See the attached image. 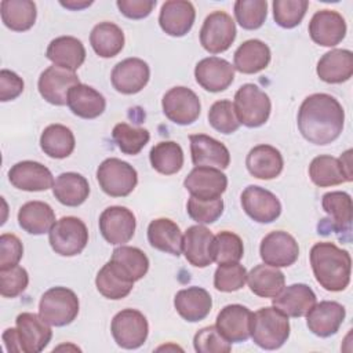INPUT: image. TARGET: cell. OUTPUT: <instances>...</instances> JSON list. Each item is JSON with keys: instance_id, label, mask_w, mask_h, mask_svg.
I'll return each mask as SVG.
<instances>
[{"instance_id": "39", "label": "cell", "mask_w": 353, "mask_h": 353, "mask_svg": "<svg viewBox=\"0 0 353 353\" xmlns=\"http://www.w3.org/2000/svg\"><path fill=\"white\" fill-rule=\"evenodd\" d=\"M95 285L99 294L108 299H123L125 298L132 287L134 281L124 274L112 261L106 262L95 277Z\"/></svg>"}, {"instance_id": "23", "label": "cell", "mask_w": 353, "mask_h": 353, "mask_svg": "<svg viewBox=\"0 0 353 353\" xmlns=\"http://www.w3.org/2000/svg\"><path fill=\"white\" fill-rule=\"evenodd\" d=\"M346 316L345 307L335 301H321L306 314L309 331L320 338H328L338 332Z\"/></svg>"}, {"instance_id": "9", "label": "cell", "mask_w": 353, "mask_h": 353, "mask_svg": "<svg viewBox=\"0 0 353 353\" xmlns=\"http://www.w3.org/2000/svg\"><path fill=\"white\" fill-rule=\"evenodd\" d=\"M310 181L320 188L341 185L353 181L352 172V150H346L341 159L320 154L314 157L309 165Z\"/></svg>"}, {"instance_id": "28", "label": "cell", "mask_w": 353, "mask_h": 353, "mask_svg": "<svg viewBox=\"0 0 353 353\" xmlns=\"http://www.w3.org/2000/svg\"><path fill=\"white\" fill-rule=\"evenodd\" d=\"M174 306L183 320L196 323L204 320L210 314L212 299L207 290L193 285L176 292L174 298Z\"/></svg>"}, {"instance_id": "35", "label": "cell", "mask_w": 353, "mask_h": 353, "mask_svg": "<svg viewBox=\"0 0 353 353\" xmlns=\"http://www.w3.org/2000/svg\"><path fill=\"white\" fill-rule=\"evenodd\" d=\"M182 233L179 226L168 218H157L148 226L149 244L163 252L179 256L182 251Z\"/></svg>"}, {"instance_id": "42", "label": "cell", "mask_w": 353, "mask_h": 353, "mask_svg": "<svg viewBox=\"0 0 353 353\" xmlns=\"http://www.w3.org/2000/svg\"><path fill=\"white\" fill-rule=\"evenodd\" d=\"M76 139L70 128L63 124H50L40 137L41 150L52 159H65L74 150Z\"/></svg>"}, {"instance_id": "15", "label": "cell", "mask_w": 353, "mask_h": 353, "mask_svg": "<svg viewBox=\"0 0 353 353\" xmlns=\"http://www.w3.org/2000/svg\"><path fill=\"white\" fill-rule=\"evenodd\" d=\"M259 254L266 265L274 268H287L295 263L298 259L299 245L290 233L274 230L262 239Z\"/></svg>"}, {"instance_id": "46", "label": "cell", "mask_w": 353, "mask_h": 353, "mask_svg": "<svg viewBox=\"0 0 353 353\" xmlns=\"http://www.w3.org/2000/svg\"><path fill=\"white\" fill-rule=\"evenodd\" d=\"M112 138L124 154L135 156L146 146L150 139V134L146 128H138L127 123H119L113 127Z\"/></svg>"}, {"instance_id": "32", "label": "cell", "mask_w": 353, "mask_h": 353, "mask_svg": "<svg viewBox=\"0 0 353 353\" xmlns=\"http://www.w3.org/2000/svg\"><path fill=\"white\" fill-rule=\"evenodd\" d=\"M320 80L330 84L347 81L353 74V54L349 50H331L317 62L316 68Z\"/></svg>"}, {"instance_id": "52", "label": "cell", "mask_w": 353, "mask_h": 353, "mask_svg": "<svg viewBox=\"0 0 353 353\" xmlns=\"http://www.w3.org/2000/svg\"><path fill=\"white\" fill-rule=\"evenodd\" d=\"M194 350L199 353H228L232 349L230 342L218 331L215 325L199 330L193 338Z\"/></svg>"}, {"instance_id": "19", "label": "cell", "mask_w": 353, "mask_h": 353, "mask_svg": "<svg viewBox=\"0 0 353 353\" xmlns=\"http://www.w3.org/2000/svg\"><path fill=\"white\" fill-rule=\"evenodd\" d=\"M10 183L25 192H43L54 186L51 171L39 161L23 160L14 164L8 171Z\"/></svg>"}, {"instance_id": "2", "label": "cell", "mask_w": 353, "mask_h": 353, "mask_svg": "<svg viewBox=\"0 0 353 353\" xmlns=\"http://www.w3.org/2000/svg\"><path fill=\"white\" fill-rule=\"evenodd\" d=\"M310 265L316 281L327 291H343L350 283V254L334 243H316L310 250Z\"/></svg>"}, {"instance_id": "4", "label": "cell", "mask_w": 353, "mask_h": 353, "mask_svg": "<svg viewBox=\"0 0 353 353\" xmlns=\"http://www.w3.org/2000/svg\"><path fill=\"white\" fill-rule=\"evenodd\" d=\"M250 336L262 349H279L290 336L288 317L274 306L261 307L252 313Z\"/></svg>"}, {"instance_id": "40", "label": "cell", "mask_w": 353, "mask_h": 353, "mask_svg": "<svg viewBox=\"0 0 353 353\" xmlns=\"http://www.w3.org/2000/svg\"><path fill=\"white\" fill-rule=\"evenodd\" d=\"M90 43L97 55L113 58L124 47V33L121 28L113 22H99L90 33Z\"/></svg>"}, {"instance_id": "34", "label": "cell", "mask_w": 353, "mask_h": 353, "mask_svg": "<svg viewBox=\"0 0 353 353\" xmlns=\"http://www.w3.org/2000/svg\"><path fill=\"white\" fill-rule=\"evenodd\" d=\"M272 54L268 44L258 39H251L239 46L233 55V68L244 74H254L270 62Z\"/></svg>"}, {"instance_id": "33", "label": "cell", "mask_w": 353, "mask_h": 353, "mask_svg": "<svg viewBox=\"0 0 353 353\" xmlns=\"http://www.w3.org/2000/svg\"><path fill=\"white\" fill-rule=\"evenodd\" d=\"M68 106L73 114L81 119H97L106 108L105 97L87 84H76L68 94Z\"/></svg>"}, {"instance_id": "10", "label": "cell", "mask_w": 353, "mask_h": 353, "mask_svg": "<svg viewBox=\"0 0 353 353\" xmlns=\"http://www.w3.org/2000/svg\"><path fill=\"white\" fill-rule=\"evenodd\" d=\"M110 331L114 342L124 349L142 346L149 334L146 317L137 309H123L112 320Z\"/></svg>"}, {"instance_id": "51", "label": "cell", "mask_w": 353, "mask_h": 353, "mask_svg": "<svg viewBox=\"0 0 353 353\" xmlns=\"http://www.w3.org/2000/svg\"><path fill=\"white\" fill-rule=\"evenodd\" d=\"M186 211L188 215L199 225L214 223L223 212V201L221 197L214 200H201L190 196L186 204Z\"/></svg>"}, {"instance_id": "31", "label": "cell", "mask_w": 353, "mask_h": 353, "mask_svg": "<svg viewBox=\"0 0 353 353\" xmlns=\"http://www.w3.org/2000/svg\"><path fill=\"white\" fill-rule=\"evenodd\" d=\"M46 57L57 66L76 72L85 61L83 43L73 36H59L50 41Z\"/></svg>"}, {"instance_id": "45", "label": "cell", "mask_w": 353, "mask_h": 353, "mask_svg": "<svg viewBox=\"0 0 353 353\" xmlns=\"http://www.w3.org/2000/svg\"><path fill=\"white\" fill-rule=\"evenodd\" d=\"M244 255V245L240 236L233 232H219L212 239L211 256L218 265L239 262Z\"/></svg>"}, {"instance_id": "14", "label": "cell", "mask_w": 353, "mask_h": 353, "mask_svg": "<svg viewBox=\"0 0 353 353\" xmlns=\"http://www.w3.org/2000/svg\"><path fill=\"white\" fill-rule=\"evenodd\" d=\"M76 84H80V80L74 72L52 65L41 72L37 88L40 95L48 103L63 106L68 103V94L70 88Z\"/></svg>"}, {"instance_id": "37", "label": "cell", "mask_w": 353, "mask_h": 353, "mask_svg": "<svg viewBox=\"0 0 353 353\" xmlns=\"http://www.w3.org/2000/svg\"><path fill=\"white\" fill-rule=\"evenodd\" d=\"M52 194L66 207H79L88 199L90 185L81 174L62 172L54 182Z\"/></svg>"}, {"instance_id": "18", "label": "cell", "mask_w": 353, "mask_h": 353, "mask_svg": "<svg viewBox=\"0 0 353 353\" xmlns=\"http://www.w3.org/2000/svg\"><path fill=\"white\" fill-rule=\"evenodd\" d=\"M149 77V65L141 58L123 59L113 68L110 74L113 88L125 95L139 92L148 84Z\"/></svg>"}, {"instance_id": "41", "label": "cell", "mask_w": 353, "mask_h": 353, "mask_svg": "<svg viewBox=\"0 0 353 353\" xmlns=\"http://www.w3.org/2000/svg\"><path fill=\"white\" fill-rule=\"evenodd\" d=\"M0 15L8 29L25 32L36 22V4L30 0H3L0 3Z\"/></svg>"}, {"instance_id": "47", "label": "cell", "mask_w": 353, "mask_h": 353, "mask_svg": "<svg viewBox=\"0 0 353 353\" xmlns=\"http://www.w3.org/2000/svg\"><path fill=\"white\" fill-rule=\"evenodd\" d=\"M268 15L266 0H237L234 3V17L239 25L247 30L261 28Z\"/></svg>"}, {"instance_id": "20", "label": "cell", "mask_w": 353, "mask_h": 353, "mask_svg": "<svg viewBox=\"0 0 353 353\" xmlns=\"http://www.w3.org/2000/svg\"><path fill=\"white\" fill-rule=\"evenodd\" d=\"M309 34L316 44L334 47L345 39L346 22L338 11L320 10L309 22Z\"/></svg>"}, {"instance_id": "27", "label": "cell", "mask_w": 353, "mask_h": 353, "mask_svg": "<svg viewBox=\"0 0 353 353\" xmlns=\"http://www.w3.org/2000/svg\"><path fill=\"white\" fill-rule=\"evenodd\" d=\"M313 290L302 283L284 287L280 294L272 298V305L287 317H303L316 303Z\"/></svg>"}, {"instance_id": "3", "label": "cell", "mask_w": 353, "mask_h": 353, "mask_svg": "<svg viewBox=\"0 0 353 353\" xmlns=\"http://www.w3.org/2000/svg\"><path fill=\"white\" fill-rule=\"evenodd\" d=\"M15 324V328L3 332V342L10 353H40L52 338L50 324L40 314L23 312L17 316Z\"/></svg>"}, {"instance_id": "17", "label": "cell", "mask_w": 353, "mask_h": 353, "mask_svg": "<svg viewBox=\"0 0 353 353\" xmlns=\"http://www.w3.org/2000/svg\"><path fill=\"white\" fill-rule=\"evenodd\" d=\"M185 189L190 196L201 200L219 199L228 188L226 175L214 167H194L183 181Z\"/></svg>"}, {"instance_id": "50", "label": "cell", "mask_w": 353, "mask_h": 353, "mask_svg": "<svg viewBox=\"0 0 353 353\" xmlns=\"http://www.w3.org/2000/svg\"><path fill=\"white\" fill-rule=\"evenodd\" d=\"M208 123L214 130L226 135L233 134L240 127L233 103L228 99H221L212 103L208 110Z\"/></svg>"}, {"instance_id": "55", "label": "cell", "mask_w": 353, "mask_h": 353, "mask_svg": "<svg viewBox=\"0 0 353 353\" xmlns=\"http://www.w3.org/2000/svg\"><path fill=\"white\" fill-rule=\"evenodd\" d=\"M23 91V80L12 70L0 72V101L7 102L19 97Z\"/></svg>"}, {"instance_id": "38", "label": "cell", "mask_w": 353, "mask_h": 353, "mask_svg": "<svg viewBox=\"0 0 353 353\" xmlns=\"http://www.w3.org/2000/svg\"><path fill=\"white\" fill-rule=\"evenodd\" d=\"M247 283L255 295L261 298H274L285 287V277L274 266L262 263L254 266L247 273Z\"/></svg>"}, {"instance_id": "12", "label": "cell", "mask_w": 353, "mask_h": 353, "mask_svg": "<svg viewBox=\"0 0 353 353\" xmlns=\"http://www.w3.org/2000/svg\"><path fill=\"white\" fill-rule=\"evenodd\" d=\"M161 106L165 117L179 125L194 123L201 110V103L196 92L182 85L168 90L163 97Z\"/></svg>"}, {"instance_id": "54", "label": "cell", "mask_w": 353, "mask_h": 353, "mask_svg": "<svg viewBox=\"0 0 353 353\" xmlns=\"http://www.w3.org/2000/svg\"><path fill=\"white\" fill-rule=\"evenodd\" d=\"M23 255L21 240L12 233H3L0 236V269H7L18 265Z\"/></svg>"}, {"instance_id": "26", "label": "cell", "mask_w": 353, "mask_h": 353, "mask_svg": "<svg viewBox=\"0 0 353 353\" xmlns=\"http://www.w3.org/2000/svg\"><path fill=\"white\" fill-rule=\"evenodd\" d=\"M323 210L330 215V219H323L319 226L327 225L319 230V233H325V230H332L338 233L349 232L353 216L352 197L346 192H328L321 200Z\"/></svg>"}, {"instance_id": "5", "label": "cell", "mask_w": 353, "mask_h": 353, "mask_svg": "<svg viewBox=\"0 0 353 353\" xmlns=\"http://www.w3.org/2000/svg\"><path fill=\"white\" fill-rule=\"evenodd\" d=\"M233 108L240 124L248 128H256L268 121L272 103L265 91L256 84L247 83L236 91Z\"/></svg>"}, {"instance_id": "24", "label": "cell", "mask_w": 353, "mask_h": 353, "mask_svg": "<svg viewBox=\"0 0 353 353\" xmlns=\"http://www.w3.org/2000/svg\"><path fill=\"white\" fill-rule=\"evenodd\" d=\"M252 312L239 303L226 305L216 316L215 327L232 343L244 342L251 335Z\"/></svg>"}, {"instance_id": "49", "label": "cell", "mask_w": 353, "mask_h": 353, "mask_svg": "<svg viewBox=\"0 0 353 353\" xmlns=\"http://www.w3.org/2000/svg\"><path fill=\"white\" fill-rule=\"evenodd\" d=\"M247 270L239 262L222 263L214 273V287L221 292H233L244 287Z\"/></svg>"}, {"instance_id": "11", "label": "cell", "mask_w": 353, "mask_h": 353, "mask_svg": "<svg viewBox=\"0 0 353 353\" xmlns=\"http://www.w3.org/2000/svg\"><path fill=\"white\" fill-rule=\"evenodd\" d=\"M236 39V25L225 11H214L205 17L200 29V44L211 54L226 51Z\"/></svg>"}, {"instance_id": "7", "label": "cell", "mask_w": 353, "mask_h": 353, "mask_svg": "<svg viewBox=\"0 0 353 353\" xmlns=\"http://www.w3.org/2000/svg\"><path fill=\"white\" fill-rule=\"evenodd\" d=\"M48 241L55 254L74 256L85 248L88 243V230L80 218L63 216L50 229Z\"/></svg>"}, {"instance_id": "44", "label": "cell", "mask_w": 353, "mask_h": 353, "mask_svg": "<svg viewBox=\"0 0 353 353\" xmlns=\"http://www.w3.org/2000/svg\"><path fill=\"white\" fill-rule=\"evenodd\" d=\"M110 261L134 283L141 280L149 270V259L146 254L130 245H120L114 248Z\"/></svg>"}, {"instance_id": "22", "label": "cell", "mask_w": 353, "mask_h": 353, "mask_svg": "<svg viewBox=\"0 0 353 353\" xmlns=\"http://www.w3.org/2000/svg\"><path fill=\"white\" fill-rule=\"evenodd\" d=\"M192 163L199 167H214L225 170L230 164L228 148L215 138L205 134H193L189 137Z\"/></svg>"}, {"instance_id": "25", "label": "cell", "mask_w": 353, "mask_h": 353, "mask_svg": "<svg viewBox=\"0 0 353 353\" xmlns=\"http://www.w3.org/2000/svg\"><path fill=\"white\" fill-rule=\"evenodd\" d=\"M196 18L194 7L186 0H168L163 3L159 23L163 32L172 37L185 36L193 26Z\"/></svg>"}, {"instance_id": "21", "label": "cell", "mask_w": 353, "mask_h": 353, "mask_svg": "<svg viewBox=\"0 0 353 353\" xmlns=\"http://www.w3.org/2000/svg\"><path fill=\"white\" fill-rule=\"evenodd\" d=\"M194 77L205 91L221 92L233 83L234 68L223 58L208 57L197 62Z\"/></svg>"}, {"instance_id": "57", "label": "cell", "mask_w": 353, "mask_h": 353, "mask_svg": "<svg viewBox=\"0 0 353 353\" xmlns=\"http://www.w3.org/2000/svg\"><path fill=\"white\" fill-rule=\"evenodd\" d=\"M92 1H76V0H69V1H61V6L69 8V10H81L84 7L91 6Z\"/></svg>"}, {"instance_id": "29", "label": "cell", "mask_w": 353, "mask_h": 353, "mask_svg": "<svg viewBox=\"0 0 353 353\" xmlns=\"http://www.w3.org/2000/svg\"><path fill=\"white\" fill-rule=\"evenodd\" d=\"M214 234L203 225L186 229L182 239V251L186 261L196 268H207L212 263L211 244Z\"/></svg>"}, {"instance_id": "1", "label": "cell", "mask_w": 353, "mask_h": 353, "mask_svg": "<svg viewBox=\"0 0 353 353\" xmlns=\"http://www.w3.org/2000/svg\"><path fill=\"white\" fill-rule=\"evenodd\" d=\"M296 123L306 141L314 145H328L341 135L345 112L332 95L324 92L312 94L301 103Z\"/></svg>"}, {"instance_id": "56", "label": "cell", "mask_w": 353, "mask_h": 353, "mask_svg": "<svg viewBox=\"0 0 353 353\" xmlns=\"http://www.w3.org/2000/svg\"><path fill=\"white\" fill-rule=\"evenodd\" d=\"M116 4L124 17L130 19H142L152 12L156 0H117Z\"/></svg>"}, {"instance_id": "13", "label": "cell", "mask_w": 353, "mask_h": 353, "mask_svg": "<svg viewBox=\"0 0 353 353\" xmlns=\"http://www.w3.org/2000/svg\"><path fill=\"white\" fill-rule=\"evenodd\" d=\"M135 215L127 207H108L99 216V232L102 237L113 245L128 243L135 233Z\"/></svg>"}, {"instance_id": "8", "label": "cell", "mask_w": 353, "mask_h": 353, "mask_svg": "<svg viewBox=\"0 0 353 353\" xmlns=\"http://www.w3.org/2000/svg\"><path fill=\"white\" fill-rule=\"evenodd\" d=\"M97 179L99 188L110 197L128 196L138 183L137 170L116 157L103 160L97 170Z\"/></svg>"}, {"instance_id": "53", "label": "cell", "mask_w": 353, "mask_h": 353, "mask_svg": "<svg viewBox=\"0 0 353 353\" xmlns=\"http://www.w3.org/2000/svg\"><path fill=\"white\" fill-rule=\"evenodd\" d=\"M29 284L28 272L19 266L0 269V294L4 298H15L22 294Z\"/></svg>"}, {"instance_id": "30", "label": "cell", "mask_w": 353, "mask_h": 353, "mask_svg": "<svg viewBox=\"0 0 353 353\" xmlns=\"http://www.w3.org/2000/svg\"><path fill=\"white\" fill-rule=\"evenodd\" d=\"M245 165L252 176L258 179H273L281 174L284 161L279 149L263 143L254 146L248 152Z\"/></svg>"}, {"instance_id": "36", "label": "cell", "mask_w": 353, "mask_h": 353, "mask_svg": "<svg viewBox=\"0 0 353 353\" xmlns=\"http://www.w3.org/2000/svg\"><path fill=\"white\" fill-rule=\"evenodd\" d=\"M55 222L54 210L44 201H28L18 211V223L29 234H44Z\"/></svg>"}, {"instance_id": "43", "label": "cell", "mask_w": 353, "mask_h": 353, "mask_svg": "<svg viewBox=\"0 0 353 353\" xmlns=\"http://www.w3.org/2000/svg\"><path fill=\"white\" fill-rule=\"evenodd\" d=\"M149 159L157 172L172 175L179 172L183 165V150L179 143L174 141H163L150 149Z\"/></svg>"}, {"instance_id": "16", "label": "cell", "mask_w": 353, "mask_h": 353, "mask_svg": "<svg viewBox=\"0 0 353 353\" xmlns=\"http://www.w3.org/2000/svg\"><path fill=\"white\" fill-rule=\"evenodd\" d=\"M241 207L258 223H270L281 214L280 200L272 192L256 185H250L243 190Z\"/></svg>"}, {"instance_id": "6", "label": "cell", "mask_w": 353, "mask_h": 353, "mask_svg": "<svg viewBox=\"0 0 353 353\" xmlns=\"http://www.w3.org/2000/svg\"><path fill=\"white\" fill-rule=\"evenodd\" d=\"M39 314L50 325H68L79 314V298L66 287H52L41 295Z\"/></svg>"}, {"instance_id": "48", "label": "cell", "mask_w": 353, "mask_h": 353, "mask_svg": "<svg viewBox=\"0 0 353 353\" xmlns=\"http://www.w3.org/2000/svg\"><path fill=\"white\" fill-rule=\"evenodd\" d=\"M307 7V0H274L273 18L279 26L292 29L301 23Z\"/></svg>"}]
</instances>
